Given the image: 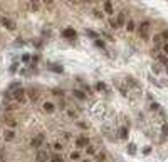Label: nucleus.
Instances as JSON below:
<instances>
[{
  "label": "nucleus",
  "mask_w": 168,
  "mask_h": 162,
  "mask_svg": "<svg viewBox=\"0 0 168 162\" xmlns=\"http://www.w3.org/2000/svg\"><path fill=\"white\" fill-rule=\"evenodd\" d=\"M119 137H121V139H128V127H121V130H119Z\"/></svg>",
  "instance_id": "16"
},
{
  "label": "nucleus",
  "mask_w": 168,
  "mask_h": 162,
  "mask_svg": "<svg viewBox=\"0 0 168 162\" xmlns=\"http://www.w3.org/2000/svg\"><path fill=\"white\" fill-rule=\"evenodd\" d=\"M50 162H64V159L61 157L59 154H54V155L50 157Z\"/></svg>",
  "instance_id": "20"
},
{
  "label": "nucleus",
  "mask_w": 168,
  "mask_h": 162,
  "mask_svg": "<svg viewBox=\"0 0 168 162\" xmlns=\"http://www.w3.org/2000/svg\"><path fill=\"white\" fill-rule=\"evenodd\" d=\"M35 161H37V162H47V151L39 149L37 154H35Z\"/></svg>",
  "instance_id": "5"
},
{
  "label": "nucleus",
  "mask_w": 168,
  "mask_h": 162,
  "mask_svg": "<svg viewBox=\"0 0 168 162\" xmlns=\"http://www.w3.org/2000/svg\"><path fill=\"white\" fill-rule=\"evenodd\" d=\"M5 124L9 129H15L17 127V120H14V119H5Z\"/></svg>",
  "instance_id": "14"
},
{
  "label": "nucleus",
  "mask_w": 168,
  "mask_h": 162,
  "mask_svg": "<svg viewBox=\"0 0 168 162\" xmlns=\"http://www.w3.org/2000/svg\"><path fill=\"white\" fill-rule=\"evenodd\" d=\"M82 162H89V161H82Z\"/></svg>",
  "instance_id": "41"
},
{
  "label": "nucleus",
  "mask_w": 168,
  "mask_h": 162,
  "mask_svg": "<svg viewBox=\"0 0 168 162\" xmlns=\"http://www.w3.org/2000/svg\"><path fill=\"white\" fill-rule=\"evenodd\" d=\"M79 157H81V154L78 152V151L71 152V161H72V162H74V161H79Z\"/></svg>",
  "instance_id": "21"
},
{
  "label": "nucleus",
  "mask_w": 168,
  "mask_h": 162,
  "mask_svg": "<svg viewBox=\"0 0 168 162\" xmlns=\"http://www.w3.org/2000/svg\"><path fill=\"white\" fill-rule=\"evenodd\" d=\"M14 137H15V132H14L12 129L5 130V134H3V139H5V140H14Z\"/></svg>",
  "instance_id": "13"
},
{
  "label": "nucleus",
  "mask_w": 168,
  "mask_h": 162,
  "mask_svg": "<svg viewBox=\"0 0 168 162\" xmlns=\"http://www.w3.org/2000/svg\"><path fill=\"white\" fill-rule=\"evenodd\" d=\"M86 154H88V155H94V154H96V147H94V145H88V147H86Z\"/></svg>",
  "instance_id": "18"
},
{
  "label": "nucleus",
  "mask_w": 168,
  "mask_h": 162,
  "mask_svg": "<svg viewBox=\"0 0 168 162\" xmlns=\"http://www.w3.org/2000/svg\"><path fill=\"white\" fill-rule=\"evenodd\" d=\"M79 127H81V129H86V127H88V125L84 124V122H79Z\"/></svg>",
  "instance_id": "40"
},
{
  "label": "nucleus",
  "mask_w": 168,
  "mask_h": 162,
  "mask_svg": "<svg viewBox=\"0 0 168 162\" xmlns=\"http://www.w3.org/2000/svg\"><path fill=\"white\" fill-rule=\"evenodd\" d=\"M150 27H151V24H150L148 20L141 22V24H139V37H141V38H146V37H148Z\"/></svg>",
  "instance_id": "2"
},
{
  "label": "nucleus",
  "mask_w": 168,
  "mask_h": 162,
  "mask_svg": "<svg viewBox=\"0 0 168 162\" xmlns=\"http://www.w3.org/2000/svg\"><path fill=\"white\" fill-rule=\"evenodd\" d=\"M129 154H135V145L133 144H129Z\"/></svg>",
  "instance_id": "36"
},
{
  "label": "nucleus",
  "mask_w": 168,
  "mask_h": 162,
  "mask_svg": "<svg viewBox=\"0 0 168 162\" xmlns=\"http://www.w3.org/2000/svg\"><path fill=\"white\" fill-rule=\"evenodd\" d=\"M14 99L19 102V104H25L27 102V92H25V89H17L15 92H14Z\"/></svg>",
  "instance_id": "1"
},
{
  "label": "nucleus",
  "mask_w": 168,
  "mask_h": 162,
  "mask_svg": "<svg viewBox=\"0 0 168 162\" xmlns=\"http://www.w3.org/2000/svg\"><path fill=\"white\" fill-rule=\"evenodd\" d=\"M124 27H126V30H128V32H135V27H136V25H135V22H133V20H128Z\"/></svg>",
  "instance_id": "15"
},
{
  "label": "nucleus",
  "mask_w": 168,
  "mask_h": 162,
  "mask_svg": "<svg viewBox=\"0 0 168 162\" xmlns=\"http://www.w3.org/2000/svg\"><path fill=\"white\" fill-rule=\"evenodd\" d=\"M72 95L74 97H78V99H79V100H84V99H86V94H84V92H82V90H79V89H74V90H72Z\"/></svg>",
  "instance_id": "11"
},
{
  "label": "nucleus",
  "mask_w": 168,
  "mask_h": 162,
  "mask_svg": "<svg viewBox=\"0 0 168 162\" xmlns=\"http://www.w3.org/2000/svg\"><path fill=\"white\" fill-rule=\"evenodd\" d=\"M98 159H99V162H101V161H104V154H99V155H98Z\"/></svg>",
  "instance_id": "39"
},
{
  "label": "nucleus",
  "mask_w": 168,
  "mask_h": 162,
  "mask_svg": "<svg viewBox=\"0 0 168 162\" xmlns=\"http://www.w3.org/2000/svg\"><path fill=\"white\" fill-rule=\"evenodd\" d=\"M0 162H7V159H5V151L0 147Z\"/></svg>",
  "instance_id": "26"
},
{
  "label": "nucleus",
  "mask_w": 168,
  "mask_h": 162,
  "mask_svg": "<svg viewBox=\"0 0 168 162\" xmlns=\"http://www.w3.org/2000/svg\"><path fill=\"white\" fill-rule=\"evenodd\" d=\"M161 37H163V42H168V30H163L161 32Z\"/></svg>",
  "instance_id": "30"
},
{
  "label": "nucleus",
  "mask_w": 168,
  "mask_h": 162,
  "mask_svg": "<svg viewBox=\"0 0 168 162\" xmlns=\"http://www.w3.org/2000/svg\"><path fill=\"white\" fill-rule=\"evenodd\" d=\"M67 115H69V117H76L78 114H76V112H72V110H67Z\"/></svg>",
  "instance_id": "37"
},
{
  "label": "nucleus",
  "mask_w": 168,
  "mask_h": 162,
  "mask_svg": "<svg viewBox=\"0 0 168 162\" xmlns=\"http://www.w3.org/2000/svg\"><path fill=\"white\" fill-rule=\"evenodd\" d=\"M158 60H160V62H161V64H163V65H165V67L168 69V58L165 57L163 54H160V55H158Z\"/></svg>",
  "instance_id": "19"
},
{
  "label": "nucleus",
  "mask_w": 168,
  "mask_h": 162,
  "mask_svg": "<svg viewBox=\"0 0 168 162\" xmlns=\"http://www.w3.org/2000/svg\"><path fill=\"white\" fill-rule=\"evenodd\" d=\"M25 92H27V95H29L30 100H37V99H39V92L34 90V89H27Z\"/></svg>",
  "instance_id": "9"
},
{
  "label": "nucleus",
  "mask_w": 168,
  "mask_h": 162,
  "mask_svg": "<svg viewBox=\"0 0 168 162\" xmlns=\"http://www.w3.org/2000/svg\"><path fill=\"white\" fill-rule=\"evenodd\" d=\"M103 9H104V12H106L108 15H113V13H114V9H113V2H104V3H103Z\"/></svg>",
  "instance_id": "8"
},
{
  "label": "nucleus",
  "mask_w": 168,
  "mask_h": 162,
  "mask_svg": "<svg viewBox=\"0 0 168 162\" xmlns=\"http://www.w3.org/2000/svg\"><path fill=\"white\" fill-rule=\"evenodd\" d=\"M163 55H168V42L163 44Z\"/></svg>",
  "instance_id": "32"
},
{
  "label": "nucleus",
  "mask_w": 168,
  "mask_h": 162,
  "mask_svg": "<svg viewBox=\"0 0 168 162\" xmlns=\"http://www.w3.org/2000/svg\"><path fill=\"white\" fill-rule=\"evenodd\" d=\"M52 147H54V151H62V144L61 142H54Z\"/></svg>",
  "instance_id": "27"
},
{
  "label": "nucleus",
  "mask_w": 168,
  "mask_h": 162,
  "mask_svg": "<svg viewBox=\"0 0 168 162\" xmlns=\"http://www.w3.org/2000/svg\"><path fill=\"white\" fill-rule=\"evenodd\" d=\"M153 42H155V45H160L161 42H163V37H161V34H156L155 37H153ZM165 44V42H163Z\"/></svg>",
  "instance_id": "17"
},
{
  "label": "nucleus",
  "mask_w": 168,
  "mask_h": 162,
  "mask_svg": "<svg viewBox=\"0 0 168 162\" xmlns=\"http://www.w3.org/2000/svg\"><path fill=\"white\" fill-rule=\"evenodd\" d=\"M96 89L104 92V90H106V85H104V82H98V84H96Z\"/></svg>",
  "instance_id": "25"
},
{
  "label": "nucleus",
  "mask_w": 168,
  "mask_h": 162,
  "mask_svg": "<svg viewBox=\"0 0 168 162\" xmlns=\"http://www.w3.org/2000/svg\"><path fill=\"white\" fill-rule=\"evenodd\" d=\"M153 72H155V74H158V72H160V65H158V64H156V65H153Z\"/></svg>",
  "instance_id": "35"
},
{
  "label": "nucleus",
  "mask_w": 168,
  "mask_h": 162,
  "mask_svg": "<svg viewBox=\"0 0 168 162\" xmlns=\"http://www.w3.org/2000/svg\"><path fill=\"white\" fill-rule=\"evenodd\" d=\"M54 72H57V74H62V72H64V69H62V67H54Z\"/></svg>",
  "instance_id": "34"
},
{
  "label": "nucleus",
  "mask_w": 168,
  "mask_h": 162,
  "mask_svg": "<svg viewBox=\"0 0 168 162\" xmlns=\"http://www.w3.org/2000/svg\"><path fill=\"white\" fill-rule=\"evenodd\" d=\"M86 35H89V37H93L94 40H96V37H98V35H96V34H94L93 30H86Z\"/></svg>",
  "instance_id": "31"
},
{
  "label": "nucleus",
  "mask_w": 168,
  "mask_h": 162,
  "mask_svg": "<svg viewBox=\"0 0 168 162\" xmlns=\"http://www.w3.org/2000/svg\"><path fill=\"white\" fill-rule=\"evenodd\" d=\"M62 35H64L66 38H74V37H76V30L69 27V29H66L64 32H62Z\"/></svg>",
  "instance_id": "10"
},
{
  "label": "nucleus",
  "mask_w": 168,
  "mask_h": 162,
  "mask_svg": "<svg viewBox=\"0 0 168 162\" xmlns=\"http://www.w3.org/2000/svg\"><path fill=\"white\" fill-rule=\"evenodd\" d=\"M2 25H3L5 29H9V30H15V27H17L15 22H14L12 19H2Z\"/></svg>",
  "instance_id": "6"
},
{
  "label": "nucleus",
  "mask_w": 168,
  "mask_h": 162,
  "mask_svg": "<svg viewBox=\"0 0 168 162\" xmlns=\"http://www.w3.org/2000/svg\"><path fill=\"white\" fill-rule=\"evenodd\" d=\"M109 25H111L114 30L118 29V24H116V20H114V19H109Z\"/></svg>",
  "instance_id": "28"
},
{
  "label": "nucleus",
  "mask_w": 168,
  "mask_h": 162,
  "mask_svg": "<svg viewBox=\"0 0 168 162\" xmlns=\"http://www.w3.org/2000/svg\"><path fill=\"white\" fill-rule=\"evenodd\" d=\"M94 45L99 47V48H104V42H103V40H99V38H96V40H94Z\"/></svg>",
  "instance_id": "24"
},
{
  "label": "nucleus",
  "mask_w": 168,
  "mask_h": 162,
  "mask_svg": "<svg viewBox=\"0 0 168 162\" xmlns=\"http://www.w3.org/2000/svg\"><path fill=\"white\" fill-rule=\"evenodd\" d=\"M76 145H78V147H81V149H82V147L86 149L88 145H91V144H89V137H86V135H81V137H78V139H76Z\"/></svg>",
  "instance_id": "4"
},
{
  "label": "nucleus",
  "mask_w": 168,
  "mask_h": 162,
  "mask_svg": "<svg viewBox=\"0 0 168 162\" xmlns=\"http://www.w3.org/2000/svg\"><path fill=\"white\" fill-rule=\"evenodd\" d=\"M93 15H94V17H96V19H101V17H103V13H101V12H99V10H93Z\"/></svg>",
  "instance_id": "29"
},
{
  "label": "nucleus",
  "mask_w": 168,
  "mask_h": 162,
  "mask_svg": "<svg viewBox=\"0 0 168 162\" xmlns=\"http://www.w3.org/2000/svg\"><path fill=\"white\" fill-rule=\"evenodd\" d=\"M44 110H46L47 114H52V112L56 110V105L52 104V102H46V104H44Z\"/></svg>",
  "instance_id": "12"
},
{
  "label": "nucleus",
  "mask_w": 168,
  "mask_h": 162,
  "mask_svg": "<svg viewBox=\"0 0 168 162\" xmlns=\"http://www.w3.org/2000/svg\"><path fill=\"white\" fill-rule=\"evenodd\" d=\"M30 9H32V10H37V5H35V2H32V5H30Z\"/></svg>",
  "instance_id": "38"
},
{
  "label": "nucleus",
  "mask_w": 168,
  "mask_h": 162,
  "mask_svg": "<svg viewBox=\"0 0 168 162\" xmlns=\"http://www.w3.org/2000/svg\"><path fill=\"white\" fill-rule=\"evenodd\" d=\"M44 139H46V135H44V134H39V135H35V137L30 140V145H32L34 149H37V151H39L40 145H42V142H44Z\"/></svg>",
  "instance_id": "3"
},
{
  "label": "nucleus",
  "mask_w": 168,
  "mask_h": 162,
  "mask_svg": "<svg viewBox=\"0 0 168 162\" xmlns=\"http://www.w3.org/2000/svg\"><path fill=\"white\" fill-rule=\"evenodd\" d=\"M29 60H30L29 54H24V55H22V62H29Z\"/></svg>",
  "instance_id": "33"
},
{
  "label": "nucleus",
  "mask_w": 168,
  "mask_h": 162,
  "mask_svg": "<svg viewBox=\"0 0 168 162\" xmlns=\"http://www.w3.org/2000/svg\"><path fill=\"white\" fill-rule=\"evenodd\" d=\"M20 82H12V84H10V89L9 90H14V92H15V90H17V89H20Z\"/></svg>",
  "instance_id": "22"
},
{
  "label": "nucleus",
  "mask_w": 168,
  "mask_h": 162,
  "mask_svg": "<svg viewBox=\"0 0 168 162\" xmlns=\"http://www.w3.org/2000/svg\"><path fill=\"white\" fill-rule=\"evenodd\" d=\"M116 24H118V27L126 25V13H124V12H119L118 13V17H116Z\"/></svg>",
  "instance_id": "7"
},
{
  "label": "nucleus",
  "mask_w": 168,
  "mask_h": 162,
  "mask_svg": "<svg viewBox=\"0 0 168 162\" xmlns=\"http://www.w3.org/2000/svg\"><path fill=\"white\" fill-rule=\"evenodd\" d=\"M161 135H163V137L168 135V124H163V127H161Z\"/></svg>",
  "instance_id": "23"
}]
</instances>
